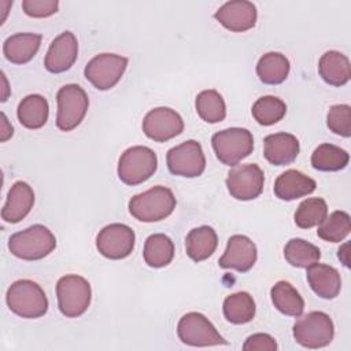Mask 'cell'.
Segmentation results:
<instances>
[{
	"label": "cell",
	"mask_w": 351,
	"mask_h": 351,
	"mask_svg": "<svg viewBox=\"0 0 351 351\" xmlns=\"http://www.w3.org/2000/svg\"><path fill=\"white\" fill-rule=\"evenodd\" d=\"M56 247V237L44 225L36 223L25 230L11 234L10 252L23 261H38L49 255Z\"/></svg>",
	"instance_id": "6da1fadb"
},
{
	"label": "cell",
	"mask_w": 351,
	"mask_h": 351,
	"mask_svg": "<svg viewBox=\"0 0 351 351\" xmlns=\"http://www.w3.org/2000/svg\"><path fill=\"white\" fill-rule=\"evenodd\" d=\"M177 200L167 186L156 185L134 195L129 202V213L141 222H158L167 218L176 208Z\"/></svg>",
	"instance_id": "7a4b0ae2"
},
{
	"label": "cell",
	"mask_w": 351,
	"mask_h": 351,
	"mask_svg": "<svg viewBox=\"0 0 351 351\" xmlns=\"http://www.w3.org/2000/svg\"><path fill=\"white\" fill-rule=\"evenodd\" d=\"M8 308L22 318H40L48 311V299L44 289L32 280H18L5 293Z\"/></svg>",
	"instance_id": "3957f363"
},
{
	"label": "cell",
	"mask_w": 351,
	"mask_h": 351,
	"mask_svg": "<svg viewBox=\"0 0 351 351\" xmlns=\"http://www.w3.org/2000/svg\"><path fill=\"white\" fill-rule=\"evenodd\" d=\"M56 296L60 313L67 318H77L90 304V284L78 274H66L56 284Z\"/></svg>",
	"instance_id": "277c9868"
},
{
	"label": "cell",
	"mask_w": 351,
	"mask_h": 351,
	"mask_svg": "<svg viewBox=\"0 0 351 351\" xmlns=\"http://www.w3.org/2000/svg\"><path fill=\"white\" fill-rule=\"evenodd\" d=\"M213 149L219 162L226 166H236L254 149V137L248 129L229 128L217 132L211 137Z\"/></svg>",
	"instance_id": "5b68a950"
},
{
	"label": "cell",
	"mask_w": 351,
	"mask_h": 351,
	"mask_svg": "<svg viewBox=\"0 0 351 351\" xmlns=\"http://www.w3.org/2000/svg\"><path fill=\"white\" fill-rule=\"evenodd\" d=\"M158 167L156 154L144 145L128 148L118 162V177L126 185H138L147 181Z\"/></svg>",
	"instance_id": "8992f818"
},
{
	"label": "cell",
	"mask_w": 351,
	"mask_h": 351,
	"mask_svg": "<svg viewBox=\"0 0 351 351\" xmlns=\"http://www.w3.org/2000/svg\"><path fill=\"white\" fill-rule=\"evenodd\" d=\"M293 339L306 348H322L332 343L335 325L324 311H311L299 318L292 328Z\"/></svg>",
	"instance_id": "52a82bcc"
},
{
	"label": "cell",
	"mask_w": 351,
	"mask_h": 351,
	"mask_svg": "<svg viewBox=\"0 0 351 351\" xmlns=\"http://www.w3.org/2000/svg\"><path fill=\"white\" fill-rule=\"evenodd\" d=\"M56 101V126L63 132L75 129L85 118L89 107L86 92L77 84H67L58 90Z\"/></svg>",
	"instance_id": "ba28073f"
},
{
	"label": "cell",
	"mask_w": 351,
	"mask_h": 351,
	"mask_svg": "<svg viewBox=\"0 0 351 351\" xmlns=\"http://www.w3.org/2000/svg\"><path fill=\"white\" fill-rule=\"evenodd\" d=\"M177 335L184 344L192 347H208L228 344L215 326L202 313L191 311L184 314L177 325Z\"/></svg>",
	"instance_id": "9c48e42d"
},
{
	"label": "cell",
	"mask_w": 351,
	"mask_h": 351,
	"mask_svg": "<svg viewBox=\"0 0 351 351\" xmlns=\"http://www.w3.org/2000/svg\"><path fill=\"white\" fill-rule=\"evenodd\" d=\"M128 67V58L115 53H99L84 69L85 78L99 90L114 88Z\"/></svg>",
	"instance_id": "30bf717a"
},
{
	"label": "cell",
	"mask_w": 351,
	"mask_h": 351,
	"mask_svg": "<svg viewBox=\"0 0 351 351\" xmlns=\"http://www.w3.org/2000/svg\"><path fill=\"white\" fill-rule=\"evenodd\" d=\"M166 163L171 174L195 178L203 174L206 169V156L200 143L188 140L167 151Z\"/></svg>",
	"instance_id": "8fae6325"
},
{
	"label": "cell",
	"mask_w": 351,
	"mask_h": 351,
	"mask_svg": "<svg viewBox=\"0 0 351 351\" xmlns=\"http://www.w3.org/2000/svg\"><path fill=\"white\" fill-rule=\"evenodd\" d=\"M265 184L263 170L256 163H247L233 167L226 177L229 193L237 200H254L262 191Z\"/></svg>",
	"instance_id": "7c38bea8"
},
{
	"label": "cell",
	"mask_w": 351,
	"mask_h": 351,
	"mask_svg": "<svg viewBox=\"0 0 351 351\" xmlns=\"http://www.w3.org/2000/svg\"><path fill=\"white\" fill-rule=\"evenodd\" d=\"M136 234L125 223H110L104 226L96 237L97 251L108 259H123L134 248Z\"/></svg>",
	"instance_id": "4fadbf2b"
},
{
	"label": "cell",
	"mask_w": 351,
	"mask_h": 351,
	"mask_svg": "<svg viewBox=\"0 0 351 351\" xmlns=\"http://www.w3.org/2000/svg\"><path fill=\"white\" fill-rule=\"evenodd\" d=\"M184 121L181 115L169 107H156L147 112L143 119L144 134L158 143H163L181 134Z\"/></svg>",
	"instance_id": "5bb4252c"
},
{
	"label": "cell",
	"mask_w": 351,
	"mask_h": 351,
	"mask_svg": "<svg viewBox=\"0 0 351 351\" xmlns=\"http://www.w3.org/2000/svg\"><path fill=\"white\" fill-rule=\"evenodd\" d=\"M258 258L256 245L244 234H233L229 237L226 250L219 258L218 265L222 269H233L245 273L255 265Z\"/></svg>",
	"instance_id": "9a60e30c"
},
{
	"label": "cell",
	"mask_w": 351,
	"mask_h": 351,
	"mask_svg": "<svg viewBox=\"0 0 351 351\" xmlns=\"http://www.w3.org/2000/svg\"><path fill=\"white\" fill-rule=\"evenodd\" d=\"M214 18L230 32H245L255 26L258 12L255 4L247 0H232L221 5Z\"/></svg>",
	"instance_id": "2e32d148"
},
{
	"label": "cell",
	"mask_w": 351,
	"mask_h": 351,
	"mask_svg": "<svg viewBox=\"0 0 351 351\" xmlns=\"http://www.w3.org/2000/svg\"><path fill=\"white\" fill-rule=\"evenodd\" d=\"M78 56V41L71 32H63L51 43L44 66L49 73L59 74L67 71Z\"/></svg>",
	"instance_id": "e0dca14e"
},
{
	"label": "cell",
	"mask_w": 351,
	"mask_h": 351,
	"mask_svg": "<svg viewBox=\"0 0 351 351\" xmlns=\"http://www.w3.org/2000/svg\"><path fill=\"white\" fill-rule=\"evenodd\" d=\"M299 151V140L291 133H273L263 140V155L266 160L274 166L292 163L298 158Z\"/></svg>",
	"instance_id": "ac0fdd59"
},
{
	"label": "cell",
	"mask_w": 351,
	"mask_h": 351,
	"mask_svg": "<svg viewBox=\"0 0 351 351\" xmlns=\"http://www.w3.org/2000/svg\"><path fill=\"white\" fill-rule=\"evenodd\" d=\"M34 192L25 181H16L8 191L5 204L1 210V218L8 223L21 222L33 208Z\"/></svg>",
	"instance_id": "d6986e66"
},
{
	"label": "cell",
	"mask_w": 351,
	"mask_h": 351,
	"mask_svg": "<svg viewBox=\"0 0 351 351\" xmlns=\"http://www.w3.org/2000/svg\"><path fill=\"white\" fill-rule=\"evenodd\" d=\"M317 182L299 170H287L281 173L274 182V195L285 202L296 200L299 197L313 193Z\"/></svg>",
	"instance_id": "ffe728a7"
},
{
	"label": "cell",
	"mask_w": 351,
	"mask_h": 351,
	"mask_svg": "<svg viewBox=\"0 0 351 351\" xmlns=\"http://www.w3.org/2000/svg\"><path fill=\"white\" fill-rule=\"evenodd\" d=\"M307 282L313 292L322 299H335L341 289V278L337 269L324 263L307 267Z\"/></svg>",
	"instance_id": "44dd1931"
},
{
	"label": "cell",
	"mask_w": 351,
	"mask_h": 351,
	"mask_svg": "<svg viewBox=\"0 0 351 351\" xmlns=\"http://www.w3.org/2000/svg\"><path fill=\"white\" fill-rule=\"evenodd\" d=\"M41 34L37 33H16L10 36L3 44L5 59L15 64L30 62L37 53L41 44Z\"/></svg>",
	"instance_id": "7402d4cb"
},
{
	"label": "cell",
	"mask_w": 351,
	"mask_h": 351,
	"mask_svg": "<svg viewBox=\"0 0 351 351\" xmlns=\"http://www.w3.org/2000/svg\"><path fill=\"white\" fill-rule=\"evenodd\" d=\"M318 71L326 84L343 86L350 81L351 77L350 60L339 51H328L319 59Z\"/></svg>",
	"instance_id": "603a6c76"
},
{
	"label": "cell",
	"mask_w": 351,
	"mask_h": 351,
	"mask_svg": "<svg viewBox=\"0 0 351 351\" xmlns=\"http://www.w3.org/2000/svg\"><path fill=\"white\" fill-rule=\"evenodd\" d=\"M218 245L217 232L207 225L189 230L185 237V250L188 256L195 262H202L210 258Z\"/></svg>",
	"instance_id": "cb8c5ba5"
},
{
	"label": "cell",
	"mask_w": 351,
	"mask_h": 351,
	"mask_svg": "<svg viewBox=\"0 0 351 351\" xmlns=\"http://www.w3.org/2000/svg\"><path fill=\"white\" fill-rule=\"evenodd\" d=\"M18 119L22 126L27 129L43 128L49 115V106L44 96L33 93L21 100L16 110Z\"/></svg>",
	"instance_id": "d4e9b609"
},
{
	"label": "cell",
	"mask_w": 351,
	"mask_h": 351,
	"mask_svg": "<svg viewBox=\"0 0 351 351\" xmlns=\"http://www.w3.org/2000/svg\"><path fill=\"white\" fill-rule=\"evenodd\" d=\"M274 307L289 317H300L304 310V300L298 289L288 281H277L270 289Z\"/></svg>",
	"instance_id": "484cf974"
},
{
	"label": "cell",
	"mask_w": 351,
	"mask_h": 351,
	"mask_svg": "<svg viewBox=\"0 0 351 351\" xmlns=\"http://www.w3.org/2000/svg\"><path fill=\"white\" fill-rule=\"evenodd\" d=\"M289 60L280 52H267L256 63V74L266 85H278L289 74Z\"/></svg>",
	"instance_id": "4316f807"
},
{
	"label": "cell",
	"mask_w": 351,
	"mask_h": 351,
	"mask_svg": "<svg viewBox=\"0 0 351 351\" xmlns=\"http://www.w3.org/2000/svg\"><path fill=\"white\" fill-rule=\"evenodd\" d=\"M222 310L226 321L234 325H241L254 319L256 306L248 292L240 291L225 298Z\"/></svg>",
	"instance_id": "83f0119b"
},
{
	"label": "cell",
	"mask_w": 351,
	"mask_h": 351,
	"mask_svg": "<svg viewBox=\"0 0 351 351\" xmlns=\"http://www.w3.org/2000/svg\"><path fill=\"white\" fill-rule=\"evenodd\" d=\"M143 256L149 267H165L174 258V244L171 239L163 233L151 234L144 243Z\"/></svg>",
	"instance_id": "f1b7e54d"
},
{
	"label": "cell",
	"mask_w": 351,
	"mask_h": 351,
	"mask_svg": "<svg viewBox=\"0 0 351 351\" xmlns=\"http://www.w3.org/2000/svg\"><path fill=\"white\" fill-rule=\"evenodd\" d=\"M348 162V152L329 143L319 144L311 154V166L319 171H339L343 170Z\"/></svg>",
	"instance_id": "f546056e"
},
{
	"label": "cell",
	"mask_w": 351,
	"mask_h": 351,
	"mask_svg": "<svg viewBox=\"0 0 351 351\" xmlns=\"http://www.w3.org/2000/svg\"><path fill=\"white\" fill-rule=\"evenodd\" d=\"M195 107L197 115L207 123H218L226 117L225 100L215 89L202 90L196 96Z\"/></svg>",
	"instance_id": "4dcf8cb0"
},
{
	"label": "cell",
	"mask_w": 351,
	"mask_h": 351,
	"mask_svg": "<svg viewBox=\"0 0 351 351\" xmlns=\"http://www.w3.org/2000/svg\"><path fill=\"white\" fill-rule=\"evenodd\" d=\"M284 258L293 267H304L317 263L321 258V251L317 245L303 240L291 239L284 247Z\"/></svg>",
	"instance_id": "1f68e13d"
},
{
	"label": "cell",
	"mask_w": 351,
	"mask_h": 351,
	"mask_svg": "<svg viewBox=\"0 0 351 351\" xmlns=\"http://www.w3.org/2000/svg\"><path fill=\"white\" fill-rule=\"evenodd\" d=\"M252 117L259 125L270 126L281 121L287 112L285 103L276 96H262L252 106Z\"/></svg>",
	"instance_id": "d6a6232c"
},
{
	"label": "cell",
	"mask_w": 351,
	"mask_h": 351,
	"mask_svg": "<svg viewBox=\"0 0 351 351\" xmlns=\"http://www.w3.org/2000/svg\"><path fill=\"white\" fill-rule=\"evenodd\" d=\"M328 215V204L322 197H308L303 200L295 211V223L302 229L319 225Z\"/></svg>",
	"instance_id": "836d02e7"
},
{
	"label": "cell",
	"mask_w": 351,
	"mask_h": 351,
	"mask_svg": "<svg viewBox=\"0 0 351 351\" xmlns=\"http://www.w3.org/2000/svg\"><path fill=\"white\" fill-rule=\"evenodd\" d=\"M351 230L350 215L346 211H333L329 217L319 223L317 234L325 241L340 243L343 241Z\"/></svg>",
	"instance_id": "e575fe53"
},
{
	"label": "cell",
	"mask_w": 351,
	"mask_h": 351,
	"mask_svg": "<svg viewBox=\"0 0 351 351\" xmlns=\"http://www.w3.org/2000/svg\"><path fill=\"white\" fill-rule=\"evenodd\" d=\"M328 128L339 136H351V107L348 104H335L326 115Z\"/></svg>",
	"instance_id": "d590c367"
},
{
	"label": "cell",
	"mask_w": 351,
	"mask_h": 351,
	"mask_svg": "<svg viewBox=\"0 0 351 351\" xmlns=\"http://www.w3.org/2000/svg\"><path fill=\"white\" fill-rule=\"evenodd\" d=\"M59 8L56 0H23L22 10L26 15L33 18H47L53 15Z\"/></svg>",
	"instance_id": "8d00e7d4"
},
{
	"label": "cell",
	"mask_w": 351,
	"mask_h": 351,
	"mask_svg": "<svg viewBox=\"0 0 351 351\" xmlns=\"http://www.w3.org/2000/svg\"><path fill=\"white\" fill-rule=\"evenodd\" d=\"M244 351H276L277 343L274 337L267 333H254L247 337L245 343L243 344Z\"/></svg>",
	"instance_id": "74e56055"
},
{
	"label": "cell",
	"mask_w": 351,
	"mask_h": 351,
	"mask_svg": "<svg viewBox=\"0 0 351 351\" xmlns=\"http://www.w3.org/2000/svg\"><path fill=\"white\" fill-rule=\"evenodd\" d=\"M1 118H3V132H1V141L8 140L12 136V126L8 123V119L5 117L4 112H1Z\"/></svg>",
	"instance_id": "f35d334b"
}]
</instances>
